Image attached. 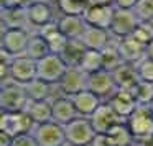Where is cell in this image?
Masks as SVG:
<instances>
[{
  "instance_id": "obj_1",
  "label": "cell",
  "mask_w": 153,
  "mask_h": 146,
  "mask_svg": "<svg viewBox=\"0 0 153 146\" xmlns=\"http://www.w3.org/2000/svg\"><path fill=\"white\" fill-rule=\"evenodd\" d=\"M25 86L13 80H7L0 89V108L2 112H23L28 103Z\"/></svg>"
},
{
  "instance_id": "obj_2",
  "label": "cell",
  "mask_w": 153,
  "mask_h": 146,
  "mask_svg": "<svg viewBox=\"0 0 153 146\" xmlns=\"http://www.w3.org/2000/svg\"><path fill=\"white\" fill-rule=\"evenodd\" d=\"M35 141L38 143V146H66V131L64 126L56 123L54 120L46 123H40L35 125V128L31 130Z\"/></svg>"
},
{
  "instance_id": "obj_3",
  "label": "cell",
  "mask_w": 153,
  "mask_h": 146,
  "mask_svg": "<svg viewBox=\"0 0 153 146\" xmlns=\"http://www.w3.org/2000/svg\"><path fill=\"white\" fill-rule=\"evenodd\" d=\"M66 139L69 146H91L94 136L97 135L92 123L86 117H77L64 126Z\"/></svg>"
},
{
  "instance_id": "obj_4",
  "label": "cell",
  "mask_w": 153,
  "mask_h": 146,
  "mask_svg": "<svg viewBox=\"0 0 153 146\" xmlns=\"http://www.w3.org/2000/svg\"><path fill=\"white\" fill-rule=\"evenodd\" d=\"M35 128L33 120L28 117L27 112H2L0 117V131L5 135L17 138L25 133H31Z\"/></svg>"
},
{
  "instance_id": "obj_5",
  "label": "cell",
  "mask_w": 153,
  "mask_h": 146,
  "mask_svg": "<svg viewBox=\"0 0 153 146\" xmlns=\"http://www.w3.org/2000/svg\"><path fill=\"white\" fill-rule=\"evenodd\" d=\"M68 69V64L63 61L59 54H48L46 58L36 61V76L38 79L45 80V82L51 84V86H58L61 77L64 76Z\"/></svg>"
},
{
  "instance_id": "obj_6",
  "label": "cell",
  "mask_w": 153,
  "mask_h": 146,
  "mask_svg": "<svg viewBox=\"0 0 153 146\" xmlns=\"http://www.w3.org/2000/svg\"><path fill=\"white\" fill-rule=\"evenodd\" d=\"M125 122L135 139L153 138V113L146 105H138Z\"/></svg>"
},
{
  "instance_id": "obj_7",
  "label": "cell",
  "mask_w": 153,
  "mask_h": 146,
  "mask_svg": "<svg viewBox=\"0 0 153 146\" xmlns=\"http://www.w3.org/2000/svg\"><path fill=\"white\" fill-rule=\"evenodd\" d=\"M142 23L138 20V17L135 15L133 8H115L114 12V18L110 23V33L115 40L120 38L132 36V33L137 30V27Z\"/></svg>"
},
{
  "instance_id": "obj_8",
  "label": "cell",
  "mask_w": 153,
  "mask_h": 146,
  "mask_svg": "<svg viewBox=\"0 0 153 146\" xmlns=\"http://www.w3.org/2000/svg\"><path fill=\"white\" fill-rule=\"evenodd\" d=\"M30 36L31 35L28 33V30H22V28L4 30V33H2V49L12 54L13 58L23 56L27 53Z\"/></svg>"
},
{
  "instance_id": "obj_9",
  "label": "cell",
  "mask_w": 153,
  "mask_h": 146,
  "mask_svg": "<svg viewBox=\"0 0 153 146\" xmlns=\"http://www.w3.org/2000/svg\"><path fill=\"white\" fill-rule=\"evenodd\" d=\"M87 76L89 74H86L79 66H68L66 72L61 77L58 87L63 92V95L73 97L87 89Z\"/></svg>"
},
{
  "instance_id": "obj_10",
  "label": "cell",
  "mask_w": 153,
  "mask_h": 146,
  "mask_svg": "<svg viewBox=\"0 0 153 146\" xmlns=\"http://www.w3.org/2000/svg\"><path fill=\"white\" fill-rule=\"evenodd\" d=\"M87 90L99 95L102 100H109L117 92V84L110 71H99L87 76Z\"/></svg>"
},
{
  "instance_id": "obj_11",
  "label": "cell",
  "mask_w": 153,
  "mask_h": 146,
  "mask_svg": "<svg viewBox=\"0 0 153 146\" xmlns=\"http://www.w3.org/2000/svg\"><path fill=\"white\" fill-rule=\"evenodd\" d=\"M96 133H109L115 125L122 123L123 120L115 113V110L110 107L109 102H102L100 107L89 117Z\"/></svg>"
},
{
  "instance_id": "obj_12",
  "label": "cell",
  "mask_w": 153,
  "mask_h": 146,
  "mask_svg": "<svg viewBox=\"0 0 153 146\" xmlns=\"http://www.w3.org/2000/svg\"><path fill=\"white\" fill-rule=\"evenodd\" d=\"M36 77V61L28 58L27 54L15 58L13 63L10 64V80L13 82L25 86Z\"/></svg>"
},
{
  "instance_id": "obj_13",
  "label": "cell",
  "mask_w": 153,
  "mask_h": 146,
  "mask_svg": "<svg viewBox=\"0 0 153 146\" xmlns=\"http://www.w3.org/2000/svg\"><path fill=\"white\" fill-rule=\"evenodd\" d=\"M115 7L114 5H87L82 17L89 27L104 28L110 31V23L114 18Z\"/></svg>"
},
{
  "instance_id": "obj_14",
  "label": "cell",
  "mask_w": 153,
  "mask_h": 146,
  "mask_svg": "<svg viewBox=\"0 0 153 146\" xmlns=\"http://www.w3.org/2000/svg\"><path fill=\"white\" fill-rule=\"evenodd\" d=\"M105 102L110 103V107L115 110V113L123 120V122H125V120L137 110V107L140 105V103L137 102V99H135L132 90H123V89H117V92L114 94L109 100H105Z\"/></svg>"
},
{
  "instance_id": "obj_15",
  "label": "cell",
  "mask_w": 153,
  "mask_h": 146,
  "mask_svg": "<svg viewBox=\"0 0 153 146\" xmlns=\"http://www.w3.org/2000/svg\"><path fill=\"white\" fill-rule=\"evenodd\" d=\"M56 21L59 31L68 40H81L82 35L86 33L87 27H89L82 15H63Z\"/></svg>"
},
{
  "instance_id": "obj_16",
  "label": "cell",
  "mask_w": 153,
  "mask_h": 146,
  "mask_svg": "<svg viewBox=\"0 0 153 146\" xmlns=\"http://www.w3.org/2000/svg\"><path fill=\"white\" fill-rule=\"evenodd\" d=\"M51 105H53V120L63 126H66L68 123H71L73 120H76L79 117L71 97H68V95L53 99Z\"/></svg>"
},
{
  "instance_id": "obj_17",
  "label": "cell",
  "mask_w": 153,
  "mask_h": 146,
  "mask_svg": "<svg viewBox=\"0 0 153 146\" xmlns=\"http://www.w3.org/2000/svg\"><path fill=\"white\" fill-rule=\"evenodd\" d=\"M112 76L115 79L117 89H123V90H133L142 82L135 64L132 63H122L115 71H112Z\"/></svg>"
},
{
  "instance_id": "obj_18",
  "label": "cell",
  "mask_w": 153,
  "mask_h": 146,
  "mask_svg": "<svg viewBox=\"0 0 153 146\" xmlns=\"http://www.w3.org/2000/svg\"><path fill=\"white\" fill-rule=\"evenodd\" d=\"M71 100H73L79 117H86V118H89V117L100 107V103L104 102L99 95H96L94 92H91V90H87V89L82 90V92H79V94H76V95H73Z\"/></svg>"
},
{
  "instance_id": "obj_19",
  "label": "cell",
  "mask_w": 153,
  "mask_h": 146,
  "mask_svg": "<svg viewBox=\"0 0 153 146\" xmlns=\"http://www.w3.org/2000/svg\"><path fill=\"white\" fill-rule=\"evenodd\" d=\"M117 46H119V51H120V56H122L123 63L137 64L140 59L145 58L146 46H143L142 43H138V41L132 36L117 40Z\"/></svg>"
},
{
  "instance_id": "obj_20",
  "label": "cell",
  "mask_w": 153,
  "mask_h": 146,
  "mask_svg": "<svg viewBox=\"0 0 153 146\" xmlns=\"http://www.w3.org/2000/svg\"><path fill=\"white\" fill-rule=\"evenodd\" d=\"M27 13L30 25L36 30L53 21V10H51L50 4H46L45 0H35L33 4L27 7Z\"/></svg>"
},
{
  "instance_id": "obj_21",
  "label": "cell",
  "mask_w": 153,
  "mask_h": 146,
  "mask_svg": "<svg viewBox=\"0 0 153 146\" xmlns=\"http://www.w3.org/2000/svg\"><path fill=\"white\" fill-rule=\"evenodd\" d=\"M81 41L87 49H97L102 51L107 44L112 43V33L104 28H96V27H87L86 33L82 35Z\"/></svg>"
},
{
  "instance_id": "obj_22",
  "label": "cell",
  "mask_w": 153,
  "mask_h": 146,
  "mask_svg": "<svg viewBox=\"0 0 153 146\" xmlns=\"http://www.w3.org/2000/svg\"><path fill=\"white\" fill-rule=\"evenodd\" d=\"M23 112L28 113L35 125L46 123L53 120V105L51 100H28Z\"/></svg>"
},
{
  "instance_id": "obj_23",
  "label": "cell",
  "mask_w": 153,
  "mask_h": 146,
  "mask_svg": "<svg viewBox=\"0 0 153 146\" xmlns=\"http://www.w3.org/2000/svg\"><path fill=\"white\" fill-rule=\"evenodd\" d=\"M2 21H4V30H8V28H22V30H27V27L30 25L28 13H27V8L25 7L2 10Z\"/></svg>"
},
{
  "instance_id": "obj_24",
  "label": "cell",
  "mask_w": 153,
  "mask_h": 146,
  "mask_svg": "<svg viewBox=\"0 0 153 146\" xmlns=\"http://www.w3.org/2000/svg\"><path fill=\"white\" fill-rule=\"evenodd\" d=\"M87 48L84 46V43L81 40H68L66 46L63 48V51L59 53V56L63 58V61L68 66H79L81 59H82L84 53Z\"/></svg>"
},
{
  "instance_id": "obj_25",
  "label": "cell",
  "mask_w": 153,
  "mask_h": 146,
  "mask_svg": "<svg viewBox=\"0 0 153 146\" xmlns=\"http://www.w3.org/2000/svg\"><path fill=\"white\" fill-rule=\"evenodd\" d=\"M79 67L84 71L86 74H94L104 69V58H102V51L97 49H86L82 59L79 63Z\"/></svg>"
},
{
  "instance_id": "obj_26",
  "label": "cell",
  "mask_w": 153,
  "mask_h": 146,
  "mask_svg": "<svg viewBox=\"0 0 153 146\" xmlns=\"http://www.w3.org/2000/svg\"><path fill=\"white\" fill-rule=\"evenodd\" d=\"M27 54L28 58L35 61H40L43 58H46L48 54H51V49L48 46L46 40H45L41 35H31L30 36V41H28V48H27Z\"/></svg>"
},
{
  "instance_id": "obj_27",
  "label": "cell",
  "mask_w": 153,
  "mask_h": 146,
  "mask_svg": "<svg viewBox=\"0 0 153 146\" xmlns=\"http://www.w3.org/2000/svg\"><path fill=\"white\" fill-rule=\"evenodd\" d=\"M105 135L110 138V141H112L114 146H130L135 141V138H133L127 122H122V123H119V125H115L109 133H105Z\"/></svg>"
},
{
  "instance_id": "obj_28",
  "label": "cell",
  "mask_w": 153,
  "mask_h": 146,
  "mask_svg": "<svg viewBox=\"0 0 153 146\" xmlns=\"http://www.w3.org/2000/svg\"><path fill=\"white\" fill-rule=\"evenodd\" d=\"M25 90L30 100H50L51 97V84L45 82L41 79H33L25 84Z\"/></svg>"
},
{
  "instance_id": "obj_29",
  "label": "cell",
  "mask_w": 153,
  "mask_h": 146,
  "mask_svg": "<svg viewBox=\"0 0 153 146\" xmlns=\"http://www.w3.org/2000/svg\"><path fill=\"white\" fill-rule=\"evenodd\" d=\"M102 58H104V69L105 71H115L120 64L123 63L122 56H120L119 46H117V41H112L110 44H107L102 49Z\"/></svg>"
},
{
  "instance_id": "obj_30",
  "label": "cell",
  "mask_w": 153,
  "mask_h": 146,
  "mask_svg": "<svg viewBox=\"0 0 153 146\" xmlns=\"http://www.w3.org/2000/svg\"><path fill=\"white\" fill-rule=\"evenodd\" d=\"M89 0H58V7L63 15H82Z\"/></svg>"
},
{
  "instance_id": "obj_31",
  "label": "cell",
  "mask_w": 153,
  "mask_h": 146,
  "mask_svg": "<svg viewBox=\"0 0 153 146\" xmlns=\"http://www.w3.org/2000/svg\"><path fill=\"white\" fill-rule=\"evenodd\" d=\"M133 12L142 23H153V0H138Z\"/></svg>"
},
{
  "instance_id": "obj_32",
  "label": "cell",
  "mask_w": 153,
  "mask_h": 146,
  "mask_svg": "<svg viewBox=\"0 0 153 146\" xmlns=\"http://www.w3.org/2000/svg\"><path fill=\"white\" fill-rule=\"evenodd\" d=\"M132 92L140 105H148L153 100V84L152 82H140Z\"/></svg>"
},
{
  "instance_id": "obj_33",
  "label": "cell",
  "mask_w": 153,
  "mask_h": 146,
  "mask_svg": "<svg viewBox=\"0 0 153 146\" xmlns=\"http://www.w3.org/2000/svg\"><path fill=\"white\" fill-rule=\"evenodd\" d=\"M137 72H138V77L142 82H152L153 84V59L150 58H143L138 63L135 64Z\"/></svg>"
},
{
  "instance_id": "obj_34",
  "label": "cell",
  "mask_w": 153,
  "mask_h": 146,
  "mask_svg": "<svg viewBox=\"0 0 153 146\" xmlns=\"http://www.w3.org/2000/svg\"><path fill=\"white\" fill-rule=\"evenodd\" d=\"M132 38H135L138 43L146 46L153 40V23H140L137 30L132 33Z\"/></svg>"
},
{
  "instance_id": "obj_35",
  "label": "cell",
  "mask_w": 153,
  "mask_h": 146,
  "mask_svg": "<svg viewBox=\"0 0 153 146\" xmlns=\"http://www.w3.org/2000/svg\"><path fill=\"white\" fill-rule=\"evenodd\" d=\"M12 146H38V143L35 141L31 133H25V135H20L17 138H13Z\"/></svg>"
},
{
  "instance_id": "obj_36",
  "label": "cell",
  "mask_w": 153,
  "mask_h": 146,
  "mask_svg": "<svg viewBox=\"0 0 153 146\" xmlns=\"http://www.w3.org/2000/svg\"><path fill=\"white\" fill-rule=\"evenodd\" d=\"M0 4H2V10H10V8H20V7L27 8L33 2L31 0H0Z\"/></svg>"
},
{
  "instance_id": "obj_37",
  "label": "cell",
  "mask_w": 153,
  "mask_h": 146,
  "mask_svg": "<svg viewBox=\"0 0 153 146\" xmlns=\"http://www.w3.org/2000/svg\"><path fill=\"white\" fill-rule=\"evenodd\" d=\"M91 146H114V145H112L110 138L105 135V133H97V135L94 136Z\"/></svg>"
},
{
  "instance_id": "obj_38",
  "label": "cell",
  "mask_w": 153,
  "mask_h": 146,
  "mask_svg": "<svg viewBox=\"0 0 153 146\" xmlns=\"http://www.w3.org/2000/svg\"><path fill=\"white\" fill-rule=\"evenodd\" d=\"M137 4H138V0H114V7L115 8H130L132 10Z\"/></svg>"
},
{
  "instance_id": "obj_39",
  "label": "cell",
  "mask_w": 153,
  "mask_h": 146,
  "mask_svg": "<svg viewBox=\"0 0 153 146\" xmlns=\"http://www.w3.org/2000/svg\"><path fill=\"white\" fill-rule=\"evenodd\" d=\"M12 141H13L12 136H8V135L0 131V146H12Z\"/></svg>"
},
{
  "instance_id": "obj_40",
  "label": "cell",
  "mask_w": 153,
  "mask_h": 146,
  "mask_svg": "<svg viewBox=\"0 0 153 146\" xmlns=\"http://www.w3.org/2000/svg\"><path fill=\"white\" fill-rule=\"evenodd\" d=\"M89 5H114V0H89Z\"/></svg>"
},
{
  "instance_id": "obj_41",
  "label": "cell",
  "mask_w": 153,
  "mask_h": 146,
  "mask_svg": "<svg viewBox=\"0 0 153 146\" xmlns=\"http://www.w3.org/2000/svg\"><path fill=\"white\" fill-rule=\"evenodd\" d=\"M145 56L150 58V59H153V40L150 41L148 44H146V49H145Z\"/></svg>"
},
{
  "instance_id": "obj_42",
  "label": "cell",
  "mask_w": 153,
  "mask_h": 146,
  "mask_svg": "<svg viewBox=\"0 0 153 146\" xmlns=\"http://www.w3.org/2000/svg\"><path fill=\"white\" fill-rule=\"evenodd\" d=\"M146 107H148V108H150V112L153 113V100H152V102H150V103H148V105H146Z\"/></svg>"
},
{
  "instance_id": "obj_43",
  "label": "cell",
  "mask_w": 153,
  "mask_h": 146,
  "mask_svg": "<svg viewBox=\"0 0 153 146\" xmlns=\"http://www.w3.org/2000/svg\"><path fill=\"white\" fill-rule=\"evenodd\" d=\"M130 146H137V145H135V143H133V145H130Z\"/></svg>"
},
{
  "instance_id": "obj_44",
  "label": "cell",
  "mask_w": 153,
  "mask_h": 146,
  "mask_svg": "<svg viewBox=\"0 0 153 146\" xmlns=\"http://www.w3.org/2000/svg\"><path fill=\"white\" fill-rule=\"evenodd\" d=\"M66 146H69V145H66Z\"/></svg>"
}]
</instances>
